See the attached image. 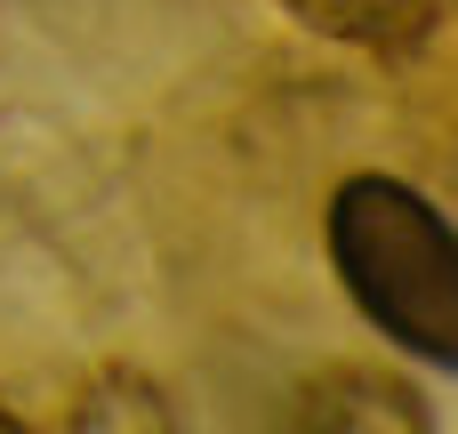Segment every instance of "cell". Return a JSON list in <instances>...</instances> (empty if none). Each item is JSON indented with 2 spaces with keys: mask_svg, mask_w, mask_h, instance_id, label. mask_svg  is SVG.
Returning <instances> with one entry per match:
<instances>
[{
  "mask_svg": "<svg viewBox=\"0 0 458 434\" xmlns=\"http://www.w3.org/2000/svg\"><path fill=\"white\" fill-rule=\"evenodd\" d=\"M330 266L403 354L458 379V226L403 177L362 169L330 193Z\"/></svg>",
  "mask_w": 458,
  "mask_h": 434,
  "instance_id": "cell-1",
  "label": "cell"
},
{
  "mask_svg": "<svg viewBox=\"0 0 458 434\" xmlns=\"http://www.w3.org/2000/svg\"><path fill=\"white\" fill-rule=\"evenodd\" d=\"M282 434H435V419L411 395V379L370 370V362H330L298 387Z\"/></svg>",
  "mask_w": 458,
  "mask_h": 434,
  "instance_id": "cell-2",
  "label": "cell"
},
{
  "mask_svg": "<svg viewBox=\"0 0 458 434\" xmlns=\"http://www.w3.org/2000/svg\"><path fill=\"white\" fill-rule=\"evenodd\" d=\"M306 32L346 40V48H411L443 16V0H282Z\"/></svg>",
  "mask_w": 458,
  "mask_h": 434,
  "instance_id": "cell-3",
  "label": "cell"
},
{
  "mask_svg": "<svg viewBox=\"0 0 458 434\" xmlns=\"http://www.w3.org/2000/svg\"><path fill=\"white\" fill-rule=\"evenodd\" d=\"M72 434H177V411L145 370H97L72 403Z\"/></svg>",
  "mask_w": 458,
  "mask_h": 434,
  "instance_id": "cell-4",
  "label": "cell"
},
{
  "mask_svg": "<svg viewBox=\"0 0 458 434\" xmlns=\"http://www.w3.org/2000/svg\"><path fill=\"white\" fill-rule=\"evenodd\" d=\"M0 434H32V427H24V419H8V411H0Z\"/></svg>",
  "mask_w": 458,
  "mask_h": 434,
  "instance_id": "cell-5",
  "label": "cell"
}]
</instances>
